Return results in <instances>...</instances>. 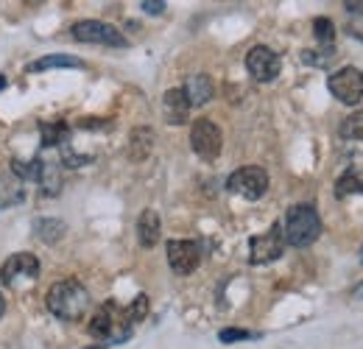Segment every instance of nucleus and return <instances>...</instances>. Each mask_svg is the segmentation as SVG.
I'll use <instances>...</instances> for the list:
<instances>
[{
  "label": "nucleus",
  "mask_w": 363,
  "mask_h": 349,
  "mask_svg": "<svg viewBox=\"0 0 363 349\" xmlns=\"http://www.w3.org/2000/svg\"><path fill=\"white\" fill-rule=\"evenodd\" d=\"M48 310L56 316V318H65V321H79L87 307H90V294L82 282L76 279H62L56 285H50L45 297Z\"/></svg>",
  "instance_id": "1"
},
{
  "label": "nucleus",
  "mask_w": 363,
  "mask_h": 349,
  "mask_svg": "<svg viewBox=\"0 0 363 349\" xmlns=\"http://www.w3.org/2000/svg\"><path fill=\"white\" fill-rule=\"evenodd\" d=\"M282 235H285V243L296 246V249H305L311 243H316V238L321 235V218L311 204H294L285 216L282 223Z\"/></svg>",
  "instance_id": "2"
},
{
  "label": "nucleus",
  "mask_w": 363,
  "mask_h": 349,
  "mask_svg": "<svg viewBox=\"0 0 363 349\" xmlns=\"http://www.w3.org/2000/svg\"><path fill=\"white\" fill-rule=\"evenodd\" d=\"M90 336L92 338H101V341H112V344H123L129 336H132V324L126 318V310L115 305V302H106L95 310L90 321Z\"/></svg>",
  "instance_id": "3"
},
{
  "label": "nucleus",
  "mask_w": 363,
  "mask_h": 349,
  "mask_svg": "<svg viewBox=\"0 0 363 349\" xmlns=\"http://www.w3.org/2000/svg\"><path fill=\"white\" fill-rule=\"evenodd\" d=\"M285 252V235H282V223H272L263 235H255L249 240V262L252 265H266L282 257Z\"/></svg>",
  "instance_id": "4"
},
{
  "label": "nucleus",
  "mask_w": 363,
  "mask_h": 349,
  "mask_svg": "<svg viewBox=\"0 0 363 349\" xmlns=\"http://www.w3.org/2000/svg\"><path fill=\"white\" fill-rule=\"evenodd\" d=\"M227 190L229 193H238L249 201H257L266 196L269 190V174L257 165H246V168H238L235 174L227 179Z\"/></svg>",
  "instance_id": "5"
},
{
  "label": "nucleus",
  "mask_w": 363,
  "mask_h": 349,
  "mask_svg": "<svg viewBox=\"0 0 363 349\" xmlns=\"http://www.w3.org/2000/svg\"><path fill=\"white\" fill-rule=\"evenodd\" d=\"M73 40L79 43H95V45H106V48H126L129 40L109 23H101V20H82L70 28Z\"/></svg>",
  "instance_id": "6"
},
{
  "label": "nucleus",
  "mask_w": 363,
  "mask_h": 349,
  "mask_svg": "<svg viewBox=\"0 0 363 349\" xmlns=\"http://www.w3.org/2000/svg\"><path fill=\"white\" fill-rule=\"evenodd\" d=\"M190 145H193V151H196L201 160L213 162V160H218V154H221L224 134H221V129H218L213 121L199 118V121L193 123V129H190Z\"/></svg>",
  "instance_id": "7"
},
{
  "label": "nucleus",
  "mask_w": 363,
  "mask_h": 349,
  "mask_svg": "<svg viewBox=\"0 0 363 349\" xmlns=\"http://www.w3.org/2000/svg\"><path fill=\"white\" fill-rule=\"evenodd\" d=\"M327 87L341 104L355 106L363 101V73L358 67H341L327 79Z\"/></svg>",
  "instance_id": "8"
},
{
  "label": "nucleus",
  "mask_w": 363,
  "mask_h": 349,
  "mask_svg": "<svg viewBox=\"0 0 363 349\" xmlns=\"http://www.w3.org/2000/svg\"><path fill=\"white\" fill-rule=\"evenodd\" d=\"M40 277V260L31 255V252H20V255H11L9 260L3 262L0 268V279L3 285L9 288H17L23 282H34Z\"/></svg>",
  "instance_id": "9"
},
{
  "label": "nucleus",
  "mask_w": 363,
  "mask_h": 349,
  "mask_svg": "<svg viewBox=\"0 0 363 349\" xmlns=\"http://www.w3.org/2000/svg\"><path fill=\"white\" fill-rule=\"evenodd\" d=\"M246 70L252 73L255 82L269 84V82H274V79L279 76V70H282V59H279V53H274L272 48H266V45H255V48L246 53Z\"/></svg>",
  "instance_id": "10"
},
{
  "label": "nucleus",
  "mask_w": 363,
  "mask_h": 349,
  "mask_svg": "<svg viewBox=\"0 0 363 349\" xmlns=\"http://www.w3.org/2000/svg\"><path fill=\"white\" fill-rule=\"evenodd\" d=\"M168 265L174 268V274L187 277L199 268L201 262V249L196 240H168Z\"/></svg>",
  "instance_id": "11"
},
{
  "label": "nucleus",
  "mask_w": 363,
  "mask_h": 349,
  "mask_svg": "<svg viewBox=\"0 0 363 349\" xmlns=\"http://www.w3.org/2000/svg\"><path fill=\"white\" fill-rule=\"evenodd\" d=\"M162 115H165V121L171 126H184L187 123V118H190V101H187L184 89L174 87L162 95Z\"/></svg>",
  "instance_id": "12"
},
{
  "label": "nucleus",
  "mask_w": 363,
  "mask_h": 349,
  "mask_svg": "<svg viewBox=\"0 0 363 349\" xmlns=\"http://www.w3.org/2000/svg\"><path fill=\"white\" fill-rule=\"evenodd\" d=\"M182 89H184L190 106H204V104L216 95V84H213V79H210L207 73H196V76H190L187 84H184Z\"/></svg>",
  "instance_id": "13"
},
{
  "label": "nucleus",
  "mask_w": 363,
  "mask_h": 349,
  "mask_svg": "<svg viewBox=\"0 0 363 349\" xmlns=\"http://www.w3.org/2000/svg\"><path fill=\"white\" fill-rule=\"evenodd\" d=\"M160 235H162L160 216H157L154 210H145V213L137 218V240H140V246L154 249V246L160 243Z\"/></svg>",
  "instance_id": "14"
},
{
  "label": "nucleus",
  "mask_w": 363,
  "mask_h": 349,
  "mask_svg": "<svg viewBox=\"0 0 363 349\" xmlns=\"http://www.w3.org/2000/svg\"><path fill=\"white\" fill-rule=\"evenodd\" d=\"M26 199V187L23 179H17L14 174H0V210L14 207Z\"/></svg>",
  "instance_id": "15"
},
{
  "label": "nucleus",
  "mask_w": 363,
  "mask_h": 349,
  "mask_svg": "<svg viewBox=\"0 0 363 349\" xmlns=\"http://www.w3.org/2000/svg\"><path fill=\"white\" fill-rule=\"evenodd\" d=\"M154 148V131L148 126H137L132 134H129V160L132 162H143Z\"/></svg>",
  "instance_id": "16"
},
{
  "label": "nucleus",
  "mask_w": 363,
  "mask_h": 349,
  "mask_svg": "<svg viewBox=\"0 0 363 349\" xmlns=\"http://www.w3.org/2000/svg\"><path fill=\"white\" fill-rule=\"evenodd\" d=\"M34 232L43 243H59L65 238V221L59 218H37L34 221Z\"/></svg>",
  "instance_id": "17"
},
{
  "label": "nucleus",
  "mask_w": 363,
  "mask_h": 349,
  "mask_svg": "<svg viewBox=\"0 0 363 349\" xmlns=\"http://www.w3.org/2000/svg\"><path fill=\"white\" fill-rule=\"evenodd\" d=\"M40 131H43V145L45 148H50V145H67V140H70V126L65 121L40 123Z\"/></svg>",
  "instance_id": "18"
},
{
  "label": "nucleus",
  "mask_w": 363,
  "mask_h": 349,
  "mask_svg": "<svg viewBox=\"0 0 363 349\" xmlns=\"http://www.w3.org/2000/svg\"><path fill=\"white\" fill-rule=\"evenodd\" d=\"M53 67H84V62L76 59V56H62V53H56V56H43V59H37V62L28 67V73H45V70H53Z\"/></svg>",
  "instance_id": "19"
},
{
  "label": "nucleus",
  "mask_w": 363,
  "mask_h": 349,
  "mask_svg": "<svg viewBox=\"0 0 363 349\" xmlns=\"http://www.w3.org/2000/svg\"><path fill=\"white\" fill-rule=\"evenodd\" d=\"M40 184H43V196H56L62 190V176H59V165L45 162L43 160V174H40Z\"/></svg>",
  "instance_id": "20"
},
{
  "label": "nucleus",
  "mask_w": 363,
  "mask_h": 349,
  "mask_svg": "<svg viewBox=\"0 0 363 349\" xmlns=\"http://www.w3.org/2000/svg\"><path fill=\"white\" fill-rule=\"evenodd\" d=\"M355 193H363V176L350 171L344 174L338 182H335V196L338 199H347V196H355Z\"/></svg>",
  "instance_id": "21"
},
{
  "label": "nucleus",
  "mask_w": 363,
  "mask_h": 349,
  "mask_svg": "<svg viewBox=\"0 0 363 349\" xmlns=\"http://www.w3.org/2000/svg\"><path fill=\"white\" fill-rule=\"evenodd\" d=\"M11 174L17 176V179H23V182H40V174H43V160H31V162H26V160H14L11 162Z\"/></svg>",
  "instance_id": "22"
},
{
  "label": "nucleus",
  "mask_w": 363,
  "mask_h": 349,
  "mask_svg": "<svg viewBox=\"0 0 363 349\" xmlns=\"http://www.w3.org/2000/svg\"><path fill=\"white\" fill-rule=\"evenodd\" d=\"M341 137L344 140H363V109L352 112L344 123H341Z\"/></svg>",
  "instance_id": "23"
},
{
  "label": "nucleus",
  "mask_w": 363,
  "mask_h": 349,
  "mask_svg": "<svg viewBox=\"0 0 363 349\" xmlns=\"http://www.w3.org/2000/svg\"><path fill=\"white\" fill-rule=\"evenodd\" d=\"M313 34L321 45H333V37H335V26L327 20V17H316L313 20Z\"/></svg>",
  "instance_id": "24"
},
{
  "label": "nucleus",
  "mask_w": 363,
  "mask_h": 349,
  "mask_svg": "<svg viewBox=\"0 0 363 349\" xmlns=\"http://www.w3.org/2000/svg\"><path fill=\"white\" fill-rule=\"evenodd\" d=\"M145 316H148V297L140 294V297H135V302L126 307V318H129V324H137V321H143Z\"/></svg>",
  "instance_id": "25"
},
{
  "label": "nucleus",
  "mask_w": 363,
  "mask_h": 349,
  "mask_svg": "<svg viewBox=\"0 0 363 349\" xmlns=\"http://www.w3.org/2000/svg\"><path fill=\"white\" fill-rule=\"evenodd\" d=\"M335 56H338V50H335L333 45H324V48L318 50V56H316V53H311V50H308V53H305L302 59H305V62H311V65H327V62H333Z\"/></svg>",
  "instance_id": "26"
},
{
  "label": "nucleus",
  "mask_w": 363,
  "mask_h": 349,
  "mask_svg": "<svg viewBox=\"0 0 363 349\" xmlns=\"http://www.w3.org/2000/svg\"><path fill=\"white\" fill-rule=\"evenodd\" d=\"M246 338H255V333L238 330V327H227V330L218 333V341H221V344H235V341H246Z\"/></svg>",
  "instance_id": "27"
},
{
  "label": "nucleus",
  "mask_w": 363,
  "mask_h": 349,
  "mask_svg": "<svg viewBox=\"0 0 363 349\" xmlns=\"http://www.w3.org/2000/svg\"><path fill=\"white\" fill-rule=\"evenodd\" d=\"M62 160L70 165V168H79V165H87L92 157H82V154H73L67 145H65V151H62Z\"/></svg>",
  "instance_id": "28"
},
{
  "label": "nucleus",
  "mask_w": 363,
  "mask_h": 349,
  "mask_svg": "<svg viewBox=\"0 0 363 349\" xmlns=\"http://www.w3.org/2000/svg\"><path fill=\"white\" fill-rule=\"evenodd\" d=\"M140 6H143V11H148V14H162V11H165V0H143Z\"/></svg>",
  "instance_id": "29"
},
{
  "label": "nucleus",
  "mask_w": 363,
  "mask_h": 349,
  "mask_svg": "<svg viewBox=\"0 0 363 349\" xmlns=\"http://www.w3.org/2000/svg\"><path fill=\"white\" fill-rule=\"evenodd\" d=\"M344 6H347L350 11H363V0H358V3H352V0H350V3H344Z\"/></svg>",
  "instance_id": "30"
},
{
  "label": "nucleus",
  "mask_w": 363,
  "mask_h": 349,
  "mask_svg": "<svg viewBox=\"0 0 363 349\" xmlns=\"http://www.w3.org/2000/svg\"><path fill=\"white\" fill-rule=\"evenodd\" d=\"M6 84H9V82H6V76H0V89H6Z\"/></svg>",
  "instance_id": "31"
},
{
  "label": "nucleus",
  "mask_w": 363,
  "mask_h": 349,
  "mask_svg": "<svg viewBox=\"0 0 363 349\" xmlns=\"http://www.w3.org/2000/svg\"><path fill=\"white\" fill-rule=\"evenodd\" d=\"M3 310H6V299L0 297V316H3Z\"/></svg>",
  "instance_id": "32"
},
{
  "label": "nucleus",
  "mask_w": 363,
  "mask_h": 349,
  "mask_svg": "<svg viewBox=\"0 0 363 349\" xmlns=\"http://www.w3.org/2000/svg\"><path fill=\"white\" fill-rule=\"evenodd\" d=\"M87 349H101V347H87Z\"/></svg>",
  "instance_id": "33"
},
{
  "label": "nucleus",
  "mask_w": 363,
  "mask_h": 349,
  "mask_svg": "<svg viewBox=\"0 0 363 349\" xmlns=\"http://www.w3.org/2000/svg\"><path fill=\"white\" fill-rule=\"evenodd\" d=\"M361 262H363V249H361Z\"/></svg>",
  "instance_id": "34"
}]
</instances>
